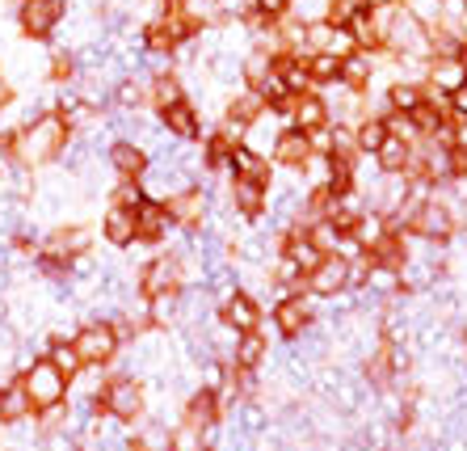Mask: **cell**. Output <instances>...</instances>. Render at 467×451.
Here are the masks:
<instances>
[{"label": "cell", "mask_w": 467, "mask_h": 451, "mask_svg": "<svg viewBox=\"0 0 467 451\" xmlns=\"http://www.w3.org/2000/svg\"><path fill=\"white\" fill-rule=\"evenodd\" d=\"M67 140H72V127H67V119L59 110H47V114H38V119L22 122V127L13 131L17 165H26V169L51 165V161H59V156H64Z\"/></svg>", "instance_id": "cell-1"}, {"label": "cell", "mask_w": 467, "mask_h": 451, "mask_svg": "<svg viewBox=\"0 0 467 451\" xmlns=\"http://www.w3.org/2000/svg\"><path fill=\"white\" fill-rule=\"evenodd\" d=\"M98 405L106 418L122 422V426H135L148 414V384H143L140 375H109Z\"/></svg>", "instance_id": "cell-2"}, {"label": "cell", "mask_w": 467, "mask_h": 451, "mask_svg": "<svg viewBox=\"0 0 467 451\" xmlns=\"http://www.w3.org/2000/svg\"><path fill=\"white\" fill-rule=\"evenodd\" d=\"M22 388H26V396H30L34 414L59 409L67 401V375L59 372L47 354H38V359H34V363L22 372Z\"/></svg>", "instance_id": "cell-3"}, {"label": "cell", "mask_w": 467, "mask_h": 451, "mask_svg": "<svg viewBox=\"0 0 467 451\" xmlns=\"http://www.w3.org/2000/svg\"><path fill=\"white\" fill-rule=\"evenodd\" d=\"M72 351L80 354L85 367H109L119 359L122 341L109 320H85V325H77V333H72Z\"/></svg>", "instance_id": "cell-4"}, {"label": "cell", "mask_w": 467, "mask_h": 451, "mask_svg": "<svg viewBox=\"0 0 467 451\" xmlns=\"http://www.w3.org/2000/svg\"><path fill=\"white\" fill-rule=\"evenodd\" d=\"M316 317L320 312H316L312 296H283V299H274V309H270V325L283 341H304L316 330Z\"/></svg>", "instance_id": "cell-5"}, {"label": "cell", "mask_w": 467, "mask_h": 451, "mask_svg": "<svg viewBox=\"0 0 467 451\" xmlns=\"http://www.w3.org/2000/svg\"><path fill=\"white\" fill-rule=\"evenodd\" d=\"M388 51L396 59H434V47H430V26L417 22L409 9H396V22L388 34Z\"/></svg>", "instance_id": "cell-6"}, {"label": "cell", "mask_w": 467, "mask_h": 451, "mask_svg": "<svg viewBox=\"0 0 467 451\" xmlns=\"http://www.w3.org/2000/svg\"><path fill=\"white\" fill-rule=\"evenodd\" d=\"M190 275H185L182 254H156L152 262L140 270V296H169V291H185Z\"/></svg>", "instance_id": "cell-7"}, {"label": "cell", "mask_w": 467, "mask_h": 451, "mask_svg": "<svg viewBox=\"0 0 467 451\" xmlns=\"http://www.w3.org/2000/svg\"><path fill=\"white\" fill-rule=\"evenodd\" d=\"M140 186H143V194L152 198V203H169V198L185 194V190L194 186V177L185 173L177 161H148Z\"/></svg>", "instance_id": "cell-8"}, {"label": "cell", "mask_w": 467, "mask_h": 451, "mask_svg": "<svg viewBox=\"0 0 467 451\" xmlns=\"http://www.w3.org/2000/svg\"><path fill=\"white\" fill-rule=\"evenodd\" d=\"M307 296L312 299H341L349 296V257L325 254L320 266L307 275Z\"/></svg>", "instance_id": "cell-9"}, {"label": "cell", "mask_w": 467, "mask_h": 451, "mask_svg": "<svg viewBox=\"0 0 467 451\" xmlns=\"http://www.w3.org/2000/svg\"><path fill=\"white\" fill-rule=\"evenodd\" d=\"M169 207V220H173V228L177 232H202L207 228V220H211V194L202 186H190L185 194H177V198H169L164 203Z\"/></svg>", "instance_id": "cell-10"}, {"label": "cell", "mask_w": 467, "mask_h": 451, "mask_svg": "<svg viewBox=\"0 0 467 451\" xmlns=\"http://www.w3.org/2000/svg\"><path fill=\"white\" fill-rule=\"evenodd\" d=\"M228 207L244 224H261L265 207H270V186L265 182H249V177H232L228 182Z\"/></svg>", "instance_id": "cell-11"}, {"label": "cell", "mask_w": 467, "mask_h": 451, "mask_svg": "<svg viewBox=\"0 0 467 451\" xmlns=\"http://www.w3.org/2000/svg\"><path fill=\"white\" fill-rule=\"evenodd\" d=\"M88 245H93V232L85 228V224H64V228H55L43 236V249H38V257H51V262H72V257L88 254Z\"/></svg>", "instance_id": "cell-12"}, {"label": "cell", "mask_w": 467, "mask_h": 451, "mask_svg": "<svg viewBox=\"0 0 467 451\" xmlns=\"http://www.w3.org/2000/svg\"><path fill=\"white\" fill-rule=\"evenodd\" d=\"M17 22H22V30L30 34V38L47 43V38L59 30V22H64V0H22Z\"/></svg>", "instance_id": "cell-13"}, {"label": "cell", "mask_w": 467, "mask_h": 451, "mask_svg": "<svg viewBox=\"0 0 467 451\" xmlns=\"http://www.w3.org/2000/svg\"><path fill=\"white\" fill-rule=\"evenodd\" d=\"M261 304L249 296V291H240V287H232L228 296H219V320L228 325V330H236V333H253V330H261Z\"/></svg>", "instance_id": "cell-14"}, {"label": "cell", "mask_w": 467, "mask_h": 451, "mask_svg": "<svg viewBox=\"0 0 467 451\" xmlns=\"http://www.w3.org/2000/svg\"><path fill=\"white\" fill-rule=\"evenodd\" d=\"M156 122H161V131L177 143H194L198 135H202V110H198L190 98L177 101V106H169V110H161Z\"/></svg>", "instance_id": "cell-15"}, {"label": "cell", "mask_w": 467, "mask_h": 451, "mask_svg": "<svg viewBox=\"0 0 467 451\" xmlns=\"http://www.w3.org/2000/svg\"><path fill=\"white\" fill-rule=\"evenodd\" d=\"M169 232L173 220H169V207L164 203H152V198H143L140 211H135V245H164L169 241Z\"/></svg>", "instance_id": "cell-16"}, {"label": "cell", "mask_w": 467, "mask_h": 451, "mask_svg": "<svg viewBox=\"0 0 467 451\" xmlns=\"http://www.w3.org/2000/svg\"><path fill=\"white\" fill-rule=\"evenodd\" d=\"M283 131H286V119L274 110V106H265V110L249 122V131H244V148H253L257 156L274 161V143H278V135Z\"/></svg>", "instance_id": "cell-17"}, {"label": "cell", "mask_w": 467, "mask_h": 451, "mask_svg": "<svg viewBox=\"0 0 467 451\" xmlns=\"http://www.w3.org/2000/svg\"><path fill=\"white\" fill-rule=\"evenodd\" d=\"M148 161H152V156L130 140H114L106 148V165L114 169V177H127V182H140L143 169H148Z\"/></svg>", "instance_id": "cell-18"}, {"label": "cell", "mask_w": 467, "mask_h": 451, "mask_svg": "<svg viewBox=\"0 0 467 451\" xmlns=\"http://www.w3.org/2000/svg\"><path fill=\"white\" fill-rule=\"evenodd\" d=\"M182 418L194 422V426H202V430H215L219 422H223V405H219V393H211V388H194V393H185Z\"/></svg>", "instance_id": "cell-19"}, {"label": "cell", "mask_w": 467, "mask_h": 451, "mask_svg": "<svg viewBox=\"0 0 467 451\" xmlns=\"http://www.w3.org/2000/svg\"><path fill=\"white\" fill-rule=\"evenodd\" d=\"M265 359H270V338H265V325H261V330L236 338V351H232L228 367H236V372H257Z\"/></svg>", "instance_id": "cell-20"}, {"label": "cell", "mask_w": 467, "mask_h": 451, "mask_svg": "<svg viewBox=\"0 0 467 451\" xmlns=\"http://www.w3.org/2000/svg\"><path fill=\"white\" fill-rule=\"evenodd\" d=\"M307 156H312V143H307L304 131H295V127H286V131L278 135V143H274V169L299 173V169L307 165Z\"/></svg>", "instance_id": "cell-21"}, {"label": "cell", "mask_w": 467, "mask_h": 451, "mask_svg": "<svg viewBox=\"0 0 467 451\" xmlns=\"http://www.w3.org/2000/svg\"><path fill=\"white\" fill-rule=\"evenodd\" d=\"M30 414H34V405L22 388V375L5 380L0 384V426H22V422H30Z\"/></svg>", "instance_id": "cell-22"}, {"label": "cell", "mask_w": 467, "mask_h": 451, "mask_svg": "<svg viewBox=\"0 0 467 451\" xmlns=\"http://www.w3.org/2000/svg\"><path fill=\"white\" fill-rule=\"evenodd\" d=\"M375 77H379V59H375V51H354V56L341 59V85L358 89V93H370Z\"/></svg>", "instance_id": "cell-23"}, {"label": "cell", "mask_w": 467, "mask_h": 451, "mask_svg": "<svg viewBox=\"0 0 467 451\" xmlns=\"http://www.w3.org/2000/svg\"><path fill=\"white\" fill-rule=\"evenodd\" d=\"M101 241L109 249H130L135 245V211L106 207V215H101Z\"/></svg>", "instance_id": "cell-24"}, {"label": "cell", "mask_w": 467, "mask_h": 451, "mask_svg": "<svg viewBox=\"0 0 467 451\" xmlns=\"http://www.w3.org/2000/svg\"><path fill=\"white\" fill-rule=\"evenodd\" d=\"M459 85H467V68L459 64V59H442L434 56L430 64H425V89H434V93H455Z\"/></svg>", "instance_id": "cell-25"}, {"label": "cell", "mask_w": 467, "mask_h": 451, "mask_svg": "<svg viewBox=\"0 0 467 451\" xmlns=\"http://www.w3.org/2000/svg\"><path fill=\"white\" fill-rule=\"evenodd\" d=\"M425 101V85L417 80H388L383 89V114H413Z\"/></svg>", "instance_id": "cell-26"}, {"label": "cell", "mask_w": 467, "mask_h": 451, "mask_svg": "<svg viewBox=\"0 0 467 451\" xmlns=\"http://www.w3.org/2000/svg\"><path fill=\"white\" fill-rule=\"evenodd\" d=\"M143 309H148V325L156 333H169L182 325V291H169V296H148L143 299Z\"/></svg>", "instance_id": "cell-27"}, {"label": "cell", "mask_w": 467, "mask_h": 451, "mask_svg": "<svg viewBox=\"0 0 467 451\" xmlns=\"http://www.w3.org/2000/svg\"><path fill=\"white\" fill-rule=\"evenodd\" d=\"M413 148L417 143H409V140H396V135H388L383 140V148L370 161L379 165V173L383 177H396V173H409V165H413Z\"/></svg>", "instance_id": "cell-28"}, {"label": "cell", "mask_w": 467, "mask_h": 451, "mask_svg": "<svg viewBox=\"0 0 467 451\" xmlns=\"http://www.w3.org/2000/svg\"><path fill=\"white\" fill-rule=\"evenodd\" d=\"M232 177H249V182H265V186H270L274 161H265V156H257L253 148L236 143V148H232Z\"/></svg>", "instance_id": "cell-29"}, {"label": "cell", "mask_w": 467, "mask_h": 451, "mask_svg": "<svg viewBox=\"0 0 467 451\" xmlns=\"http://www.w3.org/2000/svg\"><path fill=\"white\" fill-rule=\"evenodd\" d=\"M177 101H185V85L177 72H164V77H152V85H148V106H152L156 114L169 110V106H177Z\"/></svg>", "instance_id": "cell-30"}, {"label": "cell", "mask_w": 467, "mask_h": 451, "mask_svg": "<svg viewBox=\"0 0 467 451\" xmlns=\"http://www.w3.org/2000/svg\"><path fill=\"white\" fill-rule=\"evenodd\" d=\"M211 435H215V430H202V426H194V422L182 418L173 430H169V451H211L215 447Z\"/></svg>", "instance_id": "cell-31"}, {"label": "cell", "mask_w": 467, "mask_h": 451, "mask_svg": "<svg viewBox=\"0 0 467 451\" xmlns=\"http://www.w3.org/2000/svg\"><path fill=\"white\" fill-rule=\"evenodd\" d=\"M388 140V119L383 114H367V119L354 127V143H358V156H375Z\"/></svg>", "instance_id": "cell-32"}, {"label": "cell", "mask_w": 467, "mask_h": 451, "mask_svg": "<svg viewBox=\"0 0 467 451\" xmlns=\"http://www.w3.org/2000/svg\"><path fill=\"white\" fill-rule=\"evenodd\" d=\"M307 64V77H312V89H328L341 80V59L337 56H325V51H316V56L304 59Z\"/></svg>", "instance_id": "cell-33"}, {"label": "cell", "mask_w": 467, "mask_h": 451, "mask_svg": "<svg viewBox=\"0 0 467 451\" xmlns=\"http://www.w3.org/2000/svg\"><path fill=\"white\" fill-rule=\"evenodd\" d=\"M307 236H312V245L320 249V254H341V245L349 241V236H341V232L333 228V220H316V224H307Z\"/></svg>", "instance_id": "cell-34"}, {"label": "cell", "mask_w": 467, "mask_h": 451, "mask_svg": "<svg viewBox=\"0 0 467 451\" xmlns=\"http://www.w3.org/2000/svg\"><path fill=\"white\" fill-rule=\"evenodd\" d=\"M143 186L140 182H127V177H119L114 182V190H109V207H127V211H140V203H143Z\"/></svg>", "instance_id": "cell-35"}, {"label": "cell", "mask_w": 467, "mask_h": 451, "mask_svg": "<svg viewBox=\"0 0 467 451\" xmlns=\"http://www.w3.org/2000/svg\"><path fill=\"white\" fill-rule=\"evenodd\" d=\"M47 359H51L55 367H59V372L67 375V380H72V375H80V354L72 351V341H55V346H47Z\"/></svg>", "instance_id": "cell-36"}, {"label": "cell", "mask_w": 467, "mask_h": 451, "mask_svg": "<svg viewBox=\"0 0 467 451\" xmlns=\"http://www.w3.org/2000/svg\"><path fill=\"white\" fill-rule=\"evenodd\" d=\"M358 13H367V0H328V13H325V22L333 26H349Z\"/></svg>", "instance_id": "cell-37"}, {"label": "cell", "mask_w": 467, "mask_h": 451, "mask_svg": "<svg viewBox=\"0 0 467 451\" xmlns=\"http://www.w3.org/2000/svg\"><path fill=\"white\" fill-rule=\"evenodd\" d=\"M400 9H409L417 22H425V26H438V17H442V0H400Z\"/></svg>", "instance_id": "cell-38"}, {"label": "cell", "mask_w": 467, "mask_h": 451, "mask_svg": "<svg viewBox=\"0 0 467 451\" xmlns=\"http://www.w3.org/2000/svg\"><path fill=\"white\" fill-rule=\"evenodd\" d=\"M446 106H451V119H467V85H459L451 98H446Z\"/></svg>", "instance_id": "cell-39"}, {"label": "cell", "mask_w": 467, "mask_h": 451, "mask_svg": "<svg viewBox=\"0 0 467 451\" xmlns=\"http://www.w3.org/2000/svg\"><path fill=\"white\" fill-rule=\"evenodd\" d=\"M9 101H13V85H9V72L0 68V110H5Z\"/></svg>", "instance_id": "cell-40"}, {"label": "cell", "mask_w": 467, "mask_h": 451, "mask_svg": "<svg viewBox=\"0 0 467 451\" xmlns=\"http://www.w3.org/2000/svg\"><path fill=\"white\" fill-rule=\"evenodd\" d=\"M459 64L467 68V38H463V51H459Z\"/></svg>", "instance_id": "cell-41"}, {"label": "cell", "mask_w": 467, "mask_h": 451, "mask_svg": "<svg viewBox=\"0 0 467 451\" xmlns=\"http://www.w3.org/2000/svg\"><path fill=\"white\" fill-rule=\"evenodd\" d=\"M211 451H219V447H211Z\"/></svg>", "instance_id": "cell-42"}]
</instances>
